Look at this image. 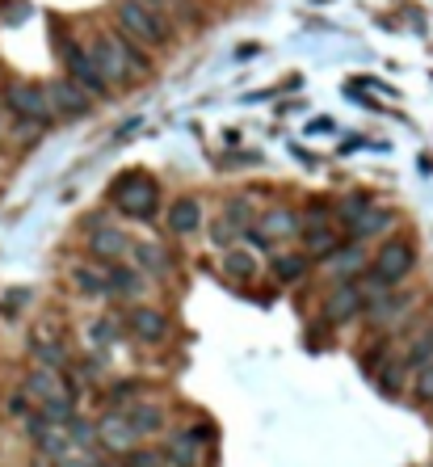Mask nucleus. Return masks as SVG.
I'll return each mask as SVG.
<instances>
[{"instance_id": "obj_12", "label": "nucleus", "mask_w": 433, "mask_h": 467, "mask_svg": "<svg viewBox=\"0 0 433 467\" xmlns=\"http://www.w3.org/2000/svg\"><path fill=\"white\" fill-rule=\"evenodd\" d=\"M303 244H307V253H316V257H328V253H337L341 241H337V232L333 227H307L303 232Z\"/></svg>"}, {"instance_id": "obj_16", "label": "nucleus", "mask_w": 433, "mask_h": 467, "mask_svg": "<svg viewBox=\"0 0 433 467\" xmlns=\"http://www.w3.org/2000/svg\"><path fill=\"white\" fill-rule=\"evenodd\" d=\"M106 290H114V295H139V290H144V282H139V274H135V270H114L110 282H106Z\"/></svg>"}, {"instance_id": "obj_10", "label": "nucleus", "mask_w": 433, "mask_h": 467, "mask_svg": "<svg viewBox=\"0 0 433 467\" xmlns=\"http://www.w3.org/2000/svg\"><path fill=\"white\" fill-rule=\"evenodd\" d=\"M130 328L144 341H161L164 333H169V316H164V312H152V307H135V312H130Z\"/></svg>"}, {"instance_id": "obj_2", "label": "nucleus", "mask_w": 433, "mask_h": 467, "mask_svg": "<svg viewBox=\"0 0 433 467\" xmlns=\"http://www.w3.org/2000/svg\"><path fill=\"white\" fill-rule=\"evenodd\" d=\"M114 202L127 210L130 219H152L161 207V186L144 173H127V178L114 186Z\"/></svg>"}, {"instance_id": "obj_20", "label": "nucleus", "mask_w": 433, "mask_h": 467, "mask_svg": "<svg viewBox=\"0 0 433 467\" xmlns=\"http://www.w3.org/2000/svg\"><path fill=\"white\" fill-rule=\"evenodd\" d=\"M130 438H135V430H130L127 421H118V417L106 421V442H110V447H122V442H130Z\"/></svg>"}, {"instance_id": "obj_13", "label": "nucleus", "mask_w": 433, "mask_h": 467, "mask_svg": "<svg viewBox=\"0 0 433 467\" xmlns=\"http://www.w3.org/2000/svg\"><path fill=\"white\" fill-rule=\"evenodd\" d=\"M127 249H130V241L122 232H114V227H97L93 232V253H101V257H122Z\"/></svg>"}, {"instance_id": "obj_11", "label": "nucleus", "mask_w": 433, "mask_h": 467, "mask_svg": "<svg viewBox=\"0 0 433 467\" xmlns=\"http://www.w3.org/2000/svg\"><path fill=\"white\" fill-rule=\"evenodd\" d=\"M198 224H202V207H198L193 198H181V202H173V210H169V227H173L177 236H190Z\"/></svg>"}, {"instance_id": "obj_3", "label": "nucleus", "mask_w": 433, "mask_h": 467, "mask_svg": "<svg viewBox=\"0 0 433 467\" xmlns=\"http://www.w3.org/2000/svg\"><path fill=\"white\" fill-rule=\"evenodd\" d=\"M114 17H118V26L127 34H135L139 43H147V47H156V43H164V21L156 17V9H147L144 0H118L114 4Z\"/></svg>"}, {"instance_id": "obj_6", "label": "nucleus", "mask_w": 433, "mask_h": 467, "mask_svg": "<svg viewBox=\"0 0 433 467\" xmlns=\"http://www.w3.org/2000/svg\"><path fill=\"white\" fill-rule=\"evenodd\" d=\"M4 101H9V110L17 114V118H26V123H47L51 114V101H47V89H38V84H13L9 93H4Z\"/></svg>"}, {"instance_id": "obj_9", "label": "nucleus", "mask_w": 433, "mask_h": 467, "mask_svg": "<svg viewBox=\"0 0 433 467\" xmlns=\"http://www.w3.org/2000/svg\"><path fill=\"white\" fill-rule=\"evenodd\" d=\"M257 232L265 236V241H270V236H295V232H299V215H295V210H287V207H273V210H265V215H261Z\"/></svg>"}, {"instance_id": "obj_25", "label": "nucleus", "mask_w": 433, "mask_h": 467, "mask_svg": "<svg viewBox=\"0 0 433 467\" xmlns=\"http://www.w3.org/2000/svg\"><path fill=\"white\" fill-rule=\"evenodd\" d=\"M421 396H425V400H433V371L421 375Z\"/></svg>"}, {"instance_id": "obj_15", "label": "nucleus", "mask_w": 433, "mask_h": 467, "mask_svg": "<svg viewBox=\"0 0 433 467\" xmlns=\"http://www.w3.org/2000/svg\"><path fill=\"white\" fill-rule=\"evenodd\" d=\"M353 270H362V249H358V244H350L345 253H337V257H333V278H341V282H345Z\"/></svg>"}, {"instance_id": "obj_7", "label": "nucleus", "mask_w": 433, "mask_h": 467, "mask_svg": "<svg viewBox=\"0 0 433 467\" xmlns=\"http://www.w3.org/2000/svg\"><path fill=\"white\" fill-rule=\"evenodd\" d=\"M362 304H366V295L358 287H350V282H341L333 295H328V304H324V316L333 324H341V321H350L353 312H362Z\"/></svg>"}, {"instance_id": "obj_14", "label": "nucleus", "mask_w": 433, "mask_h": 467, "mask_svg": "<svg viewBox=\"0 0 433 467\" xmlns=\"http://www.w3.org/2000/svg\"><path fill=\"white\" fill-rule=\"evenodd\" d=\"M391 224V210H379V207H362V215L353 219V236L362 241V236H374V232H383V227Z\"/></svg>"}, {"instance_id": "obj_4", "label": "nucleus", "mask_w": 433, "mask_h": 467, "mask_svg": "<svg viewBox=\"0 0 433 467\" xmlns=\"http://www.w3.org/2000/svg\"><path fill=\"white\" fill-rule=\"evenodd\" d=\"M59 55H64L67 76H72V84H76V89H84V93H106V81H101V72H97L89 47L72 43V38H59Z\"/></svg>"}, {"instance_id": "obj_19", "label": "nucleus", "mask_w": 433, "mask_h": 467, "mask_svg": "<svg viewBox=\"0 0 433 467\" xmlns=\"http://www.w3.org/2000/svg\"><path fill=\"white\" fill-rule=\"evenodd\" d=\"M127 425L135 430V434H147V430H156V425H161V413H156V408H130Z\"/></svg>"}, {"instance_id": "obj_24", "label": "nucleus", "mask_w": 433, "mask_h": 467, "mask_svg": "<svg viewBox=\"0 0 433 467\" xmlns=\"http://www.w3.org/2000/svg\"><path fill=\"white\" fill-rule=\"evenodd\" d=\"M425 358H433V337H421L413 350V362H425Z\"/></svg>"}, {"instance_id": "obj_5", "label": "nucleus", "mask_w": 433, "mask_h": 467, "mask_svg": "<svg viewBox=\"0 0 433 467\" xmlns=\"http://www.w3.org/2000/svg\"><path fill=\"white\" fill-rule=\"evenodd\" d=\"M413 261H417V253H413L408 241L383 244V253L374 257V270H370V282H374V287H396V282L413 270Z\"/></svg>"}, {"instance_id": "obj_21", "label": "nucleus", "mask_w": 433, "mask_h": 467, "mask_svg": "<svg viewBox=\"0 0 433 467\" xmlns=\"http://www.w3.org/2000/svg\"><path fill=\"white\" fill-rule=\"evenodd\" d=\"M224 270H232V274H253V270H257V261L248 257V253H227Z\"/></svg>"}, {"instance_id": "obj_26", "label": "nucleus", "mask_w": 433, "mask_h": 467, "mask_svg": "<svg viewBox=\"0 0 433 467\" xmlns=\"http://www.w3.org/2000/svg\"><path fill=\"white\" fill-rule=\"evenodd\" d=\"M64 467H84V463H64Z\"/></svg>"}, {"instance_id": "obj_17", "label": "nucleus", "mask_w": 433, "mask_h": 467, "mask_svg": "<svg viewBox=\"0 0 433 467\" xmlns=\"http://www.w3.org/2000/svg\"><path fill=\"white\" fill-rule=\"evenodd\" d=\"M273 274H278V282H299L307 274V257H278Z\"/></svg>"}, {"instance_id": "obj_22", "label": "nucleus", "mask_w": 433, "mask_h": 467, "mask_svg": "<svg viewBox=\"0 0 433 467\" xmlns=\"http://www.w3.org/2000/svg\"><path fill=\"white\" fill-rule=\"evenodd\" d=\"M76 287L84 290V295H101V290H106V282H101V274H93V270H76Z\"/></svg>"}, {"instance_id": "obj_1", "label": "nucleus", "mask_w": 433, "mask_h": 467, "mask_svg": "<svg viewBox=\"0 0 433 467\" xmlns=\"http://www.w3.org/2000/svg\"><path fill=\"white\" fill-rule=\"evenodd\" d=\"M89 55H93V64H97V72H101V81L106 84L122 81L127 72H144V59L130 51V43L127 38H114V34H101Z\"/></svg>"}, {"instance_id": "obj_23", "label": "nucleus", "mask_w": 433, "mask_h": 467, "mask_svg": "<svg viewBox=\"0 0 433 467\" xmlns=\"http://www.w3.org/2000/svg\"><path fill=\"white\" fill-rule=\"evenodd\" d=\"M139 257H144L147 265H156V270H161V274H169V270H173V261L164 257L161 249H139Z\"/></svg>"}, {"instance_id": "obj_18", "label": "nucleus", "mask_w": 433, "mask_h": 467, "mask_svg": "<svg viewBox=\"0 0 433 467\" xmlns=\"http://www.w3.org/2000/svg\"><path fill=\"white\" fill-rule=\"evenodd\" d=\"M173 463L177 467H193V463H198V442H193L190 434L173 438Z\"/></svg>"}, {"instance_id": "obj_8", "label": "nucleus", "mask_w": 433, "mask_h": 467, "mask_svg": "<svg viewBox=\"0 0 433 467\" xmlns=\"http://www.w3.org/2000/svg\"><path fill=\"white\" fill-rule=\"evenodd\" d=\"M47 101H51V110L72 114V118L89 110V93H84V89H76L72 81H55V84H51V89H47Z\"/></svg>"}]
</instances>
